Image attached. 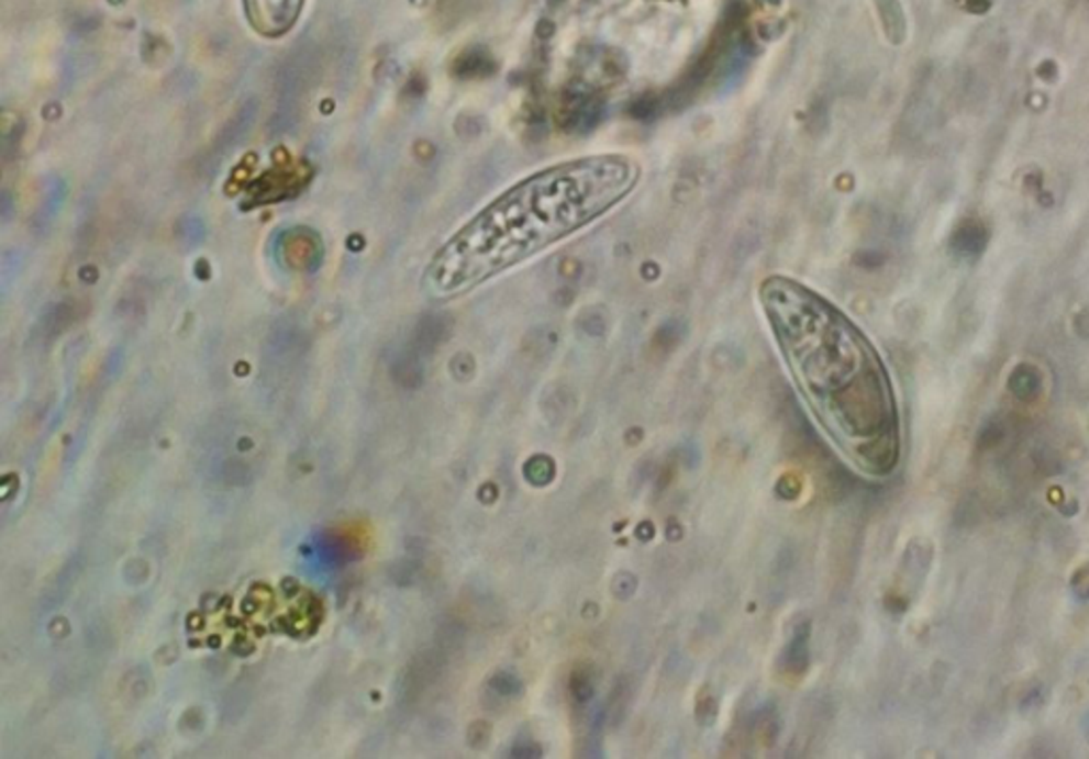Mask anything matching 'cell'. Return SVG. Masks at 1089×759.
<instances>
[{
    "label": "cell",
    "mask_w": 1089,
    "mask_h": 759,
    "mask_svg": "<svg viewBox=\"0 0 1089 759\" xmlns=\"http://www.w3.org/2000/svg\"><path fill=\"white\" fill-rule=\"evenodd\" d=\"M307 0H243L249 29L265 38H281L295 31Z\"/></svg>",
    "instance_id": "3957f363"
},
{
    "label": "cell",
    "mask_w": 1089,
    "mask_h": 759,
    "mask_svg": "<svg viewBox=\"0 0 1089 759\" xmlns=\"http://www.w3.org/2000/svg\"><path fill=\"white\" fill-rule=\"evenodd\" d=\"M879 9H881V15H884V22L888 26L891 36H900L904 33V20H902V11H900V4L898 0H877Z\"/></svg>",
    "instance_id": "5b68a950"
},
{
    "label": "cell",
    "mask_w": 1089,
    "mask_h": 759,
    "mask_svg": "<svg viewBox=\"0 0 1089 759\" xmlns=\"http://www.w3.org/2000/svg\"><path fill=\"white\" fill-rule=\"evenodd\" d=\"M759 300L793 383L832 445L864 475H890L898 417L870 343L836 306L792 279H766Z\"/></svg>",
    "instance_id": "6da1fadb"
},
{
    "label": "cell",
    "mask_w": 1089,
    "mask_h": 759,
    "mask_svg": "<svg viewBox=\"0 0 1089 759\" xmlns=\"http://www.w3.org/2000/svg\"><path fill=\"white\" fill-rule=\"evenodd\" d=\"M641 166L590 156L530 175L490 202L432 258L424 286L449 298L520 265L602 217L632 194Z\"/></svg>",
    "instance_id": "7a4b0ae2"
},
{
    "label": "cell",
    "mask_w": 1089,
    "mask_h": 759,
    "mask_svg": "<svg viewBox=\"0 0 1089 759\" xmlns=\"http://www.w3.org/2000/svg\"><path fill=\"white\" fill-rule=\"evenodd\" d=\"M984 238H986L984 232L979 231L977 226H966V228L957 232L956 238H954V245H956L957 252H962L964 256H968V254L981 252V247L986 243Z\"/></svg>",
    "instance_id": "277c9868"
}]
</instances>
